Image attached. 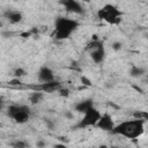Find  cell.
I'll return each instance as SVG.
<instances>
[{
  "label": "cell",
  "instance_id": "obj_1",
  "mask_svg": "<svg viewBox=\"0 0 148 148\" xmlns=\"http://www.w3.org/2000/svg\"><path fill=\"white\" fill-rule=\"evenodd\" d=\"M145 120L141 119H132V120H126L120 123L119 125L114 126L113 130L111 131L112 134H118L123 135L127 139H136L139 138L143 131H145Z\"/></svg>",
  "mask_w": 148,
  "mask_h": 148
},
{
  "label": "cell",
  "instance_id": "obj_2",
  "mask_svg": "<svg viewBox=\"0 0 148 148\" xmlns=\"http://www.w3.org/2000/svg\"><path fill=\"white\" fill-rule=\"evenodd\" d=\"M80 23L76 20L67 18V17H58L54 23L53 36L56 39H66L68 38L74 30L79 28Z\"/></svg>",
  "mask_w": 148,
  "mask_h": 148
},
{
  "label": "cell",
  "instance_id": "obj_3",
  "mask_svg": "<svg viewBox=\"0 0 148 148\" xmlns=\"http://www.w3.org/2000/svg\"><path fill=\"white\" fill-rule=\"evenodd\" d=\"M30 108L28 105H17V104H12L9 105L8 110H7V114L9 118L14 119L15 123L17 124H24L29 120L30 118Z\"/></svg>",
  "mask_w": 148,
  "mask_h": 148
},
{
  "label": "cell",
  "instance_id": "obj_4",
  "mask_svg": "<svg viewBox=\"0 0 148 148\" xmlns=\"http://www.w3.org/2000/svg\"><path fill=\"white\" fill-rule=\"evenodd\" d=\"M99 117H101V112L92 106L83 113L82 119L75 125V128H84L88 126H96Z\"/></svg>",
  "mask_w": 148,
  "mask_h": 148
},
{
  "label": "cell",
  "instance_id": "obj_5",
  "mask_svg": "<svg viewBox=\"0 0 148 148\" xmlns=\"http://www.w3.org/2000/svg\"><path fill=\"white\" fill-rule=\"evenodd\" d=\"M25 88L31 89L32 91H40V92H54L58 91L60 88H62L61 82L59 81H52V82H42V83H35V84H28L25 86Z\"/></svg>",
  "mask_w": 148,
  "mask_h": 148
},
{
  "label": "cell",
  "instance_id": "obj_6",
  "mask_svg": "<svg viewBox=\"0 0 148 148\" xmlns=\"http://www.w3.org/2000/svg\"><path fill=\"white\" fill-rule=\"evenodd\" d=\"M96 127L102 130V131H106V132H111L114 127V123H113V119L112 117L109 114V113H104V114H101L97 124H96Z\"/></svg>",
  "mask_w": 148,
  "mask_h": 148
},
{
  "label": "cell",
  "instance_id": "obj_7",
  "mask_svg": "<svg viewBox=\"0 0 148 148\" xmlns=\"http://www.w3.org/2000/svg\"><path fill=\"white\" fill-rule=\"evenodd\" d=\"M60 3L69 13H74V14H83L84 13L83 7L76 0H65V1H60Z\"/></svg>",
  "mask_w": 148,
  "mask_h": 148
},
{
  "label": "cell",
  "instance_id": "obj_8",
  "mask_svg": "<svg viewBox=\"0 0 148 148\" xmlns=\"http://www.w3.org/2000/svg\"><path fill=\"white\" fill-rule=\"evenodd\" d=\"M38 79L40 82H52L54 81L53 71L47 66H42L38 71Z\"/></svg>",
  "mask_w": 148,
  "mask_h": 148
},
{
  "label": "cell",
  "instance_id": "obj_9",
  "mask_svg": "<svg viewBox=\"0 0 148 148\" xmlns=\"http://www.w3.org/2000/svg\"><path fill=\"white\" fill-rule=\"evenodd\" d=\"M97 16L99 20H104L105 22H108L109 24H119L121 22V17H116V16H112L110 14H108L103 8L98 9L97 12Z\"/></svg>",
  "mask_w": 148,
  "mask_h": 148
},
{
  "label": "cell",
  "instance_id": "obj_10",
  "mask_svg": "<svg viewBox=\"0 0 148 148\" xmlns=\"http://www.w3.org/2000/svg\"><path fill=\"white\" fill-rule=\"evenodd\" d=\"M3 16H5L10 23H13V24H16V23H18V22L22 21V13L18 12V10H9V9H8V10L5 12Z\"/></svg>",
  "mask_w": 148,
  "mask_h": 148
},
{
  "label": "cell",
  "instance_id": "obj_11",
  "mask_svg": "<svg viewBox=\"0 0 148 148\" xmlns=\"http://www.w3.org/2000/svg\"><path fill=\"white\" fill-rule=\"evenodd\" d=\"M90 57H91V59H92V61L95 64L103 62V60L105 58V49H104V46H101V47L91 51L90 52Z\"/></svg>",
  "mask_w": 148,
  "mask_h": 148
},
{
  "label": "cell",
  "instance_id": "obj_12",
  "mask_svg": "<svg viewBox=\"0 0 148 148\" xmlns=\"http://www.w3.org/2000/svg\"><path fill=\"white\" fill-rule=\"evenodd\" d=\"M92 106H94L92 99L91 98H88V99H84V101H81V102L76 103L75 106H74V109H75V111H77L80 113H84L87 110H89Z\"/></svg>",
  "mask_w": 148,
  "mask_h": 148
},
{
  "label": "cell",
  "instance_id": "obj_13",
  "mask_svg": "<svg viewBox=\"0 0 148 148\" xmlns=\"http://www.w3.org/2000/svg\"><path fill=\"white\" fill-rule=\"evenodd\" d=\"M103 9H104L108 14H110V15H112V16H116V17H121V15H123V13H121L116 6H113V5H111V3H106V5L103 7Z\"/></svg>",
  "mask_w": 148,
  "mask_h": 148
},
{
  "label": "cell",
  "instance_id": "obj_14",
  "mask_svg": "<svg viewBox=\"0 0 148 148\" xmlns=\"http://www.w3.org/2000/svg\"><path fill=\"white\" fill-rule=\"evenodd\" d=\"M146 73V69L142 67H138V66H132L130 69V75L132 77H140Z\"/></svg>",
  "mask_w": 148,
  "mask_h": 148
},
{
  "label": "cell",
  "instance_id": "obj_15",
  "mask_svg": "<svg viewBox=\"0 0 148 148\" xmlns=\"http://www.w3.org/2000/svg\"><path fill=\"white\" fill-rule=\"evenodd\" d=\"M43 97H44L43 92H40V91H32L30 94V96H29V99H30L31 104H38V103H40Z\"/></svg>",
  "mask_w": 148,
  "mask_h": 148
},
{
  "label": "cell",
  "instance_id": "obj_16",
  "mask_svg": "<svg viewBox=\"0 0 148 148\" xmlns=\"http://www.w3.org/2000/svg\"><path fill=\"white\" fill-rule=\"evenodd\" d=\"M101 46H104V44H103V42L102 40H91L90 43H88L87 44V46H86V50L87 51H94V50H96V49H98V47H101Z\"/></svg>",
  "mask_w": 148,
  "mask_h": 148
},
{
  "label": "cell",
  "instance_id": "obj_17",
  "mask_svg": "<svg viewBox=\"0 0 148 148\" xmlns=\"http://www.w3.org/2000/svg\"><path fill=\"white\" fill-rule=\"evenodd\" d=\"M10 146L13 148H30V145L24 140H14L10 142Z\"/></svg>",
  "mask_w": 148,
  "mask_h": 148
},
{
  "label": "cell",
  "instance_id": "obj_18",
  "mask_svg": "<svg viewBox=\"0 0 148 148\" xmlns=\"http://www.w3.org/2000/svg\"><path fill=\"white\" fill-rule=\"evenodd\" d=\"M134 119H141V120H148V113L146 111H135L133 112Z\"/></svg>",
  "mask_w": 148,
  "mask_h": 148
},
{
  "label": "cell",
  "instance_id": "obj_19",
  "mask_svg": "<svg viewBox=\"0 0 148 148\" xmlns=\"http://www.w3.org/2000/svg\"><path fill=\"white\" fill-rule=\"evenodd\" d=\"M24 75H25V71H24L23 68H21V67L16 68L15 72H14V76H15L16 79H20V77H22V76H24Z\"/></svg>",
  "mask_w": 148,
  "mask_h": 148
},
{
  "label": "cell",
  "instance_id": "obj_20",
  "mask_svg": "<svg viewBox=\"0 0 148 148\" xmlns=\"http://www.w3.org/2000/svg\"><path fill=\"white\" fill-rule=\"evenodd\" d=\"M58 91H59V95L61 97H68L69 96V90L67 88H60Z\"/></svg>",
  "mask_w": 148,
  "mask_h": 148
},
{
  "label": "cell",
  "instance_id": "obj_21",
  "mask_svg": "<svg viewBox=\"0 0 148 148\" xmlns=\"http://www.w3.org/2000/svg\"><path fill=\"white\" fill-rule=\"evenodd\" d=\"M81 82H82V84L83 86H87V87H90L92 83H91V81L87 77V76H81Z\"/></svg>",
  "mask_w": 148,
  "mask_h": 148
},
{
  "label": "cell",
  "instance_id": "obj_22",
  "mask_svg": "<svg viewBox=\"0 0 148 148\" xmlns=\"http://www.w3.org/2000/svg\"><path fill=\"white\" fill-rule=\"evenodd\" d=\"M8 84H9V86H17V87H18V86H22V82H21L20 79H16V77H15V79L10 80V81L8 82Z\"/></svg>",
  "mask_w": 148,
  "mask_h": 148
},
{
  "label": "cell",
  "instance_id": "obj_23",
  "mask_svg": "<svg viewBox=\"0 0 148 148\" xmlns=\"http://www.w3.org/2000/svg\"><path fill=\"white\" fill-rule=\"evenodd\" d=\"M121 47H123V44H121L120 42H113V43H112V49H113L114 51H120Z\"/></svg>",
  "mask_w": 148,
  "mask_h": 148
},
{
  "label": "cell",
  "instance_id": "obj_24",
  "mask_svg": "<svg viewBox=\"0 0 148 148\" xmlns=\"http://www.w3.org/2000/svg\"><path fill=\"white\" fill-rule=\"evenodd\" d=\"M45 125H46V127L49 130H53L54 128V123L52 120H50V119H45Z\"/></svg>",
  "mask_w": 148,
  "mask_h": 148
},
{
  "label": "cell",
  "instance_id": "obj_25",
  "mask_svg": "<svg viewBox=\"0 0 148 148\" xmlns=\"http://www.w3.org/2000/svg\"><path fill=\"white\" fill-rule=\"evenodd\" d=\"M46 146V142L44 141V140H42V139H39L37 142H36V147L37 148H44Z\"/></svg>",
  "mask_w": 148,
  "mask_h": 148
},
{
  "label": "cell",
  "instance_id": "obj_26",
  "mask_svg": "<svg viewBox=\"0 0 148 148\" xmlns=\"http://www.w3.org/2000/svg\"><path fill=\"white\" fill-rule=\"evenodd\" d=\"M20 36H21V37H23V38H28V37H30V36H31V32H30V31H24V32H21V34H20Z\"/></svg>",
  "mask_w": 148,
  "mask_h": 148
},
{
  "label": "cell",
  "instance_id": "obj_27",
  "mask_svg": "<svg viewBox=\"0 0 148 148\" xmlns=\"http://www.w3.org/2000/svg\"><path fill=\"white\" fill-rule=\"evenodd\" d=\"M65 117L68 119H73V113L71 111H65Z\"/></svg>",
  "mask_w": 148,
  "mask_h": 148
},
{
  "label": "cell",
  "instance_id": "obj_28",
  "mask_svg": "<svg viewBox=\"0 0 148 148\" xmlns=\"http://www.w3.org/2000/svg\"><path fill=\"white\" fill-rule=\"evenodd\" d=\"M53 148H68V147L66 145H64V143H56L53 146Z\"/></svg>",
  "mask_w": 148,
  "mask_h": 148
},
{
  "label": "cell",
  "instance_id": "obj_29",
  "mask_svg": "<svg viewBox=\"0 0 148 148\" xmlns=\"http://www.w3.org/2000/svg\"><path fill=\"white\" fill-rule=\"evenodd\" d=\"M3 105H5V101H3V97L0 96V111L3 109Z\"/></svg>",
  "mask_w": 148,
  "mask_h": 148
},
{
  "label": "cell",
  "instance_id": "obj_30",
  "mask_svg": "<svg viewBox=\"0 0 148 148\" xmlns=\"http://www.w3.org/2000/svg\"><path fill=\"white\" fill-rule=\"evenodd\" d=\"M13 35H14V32H9V31L2 32V36H3V37H10V36H13Z\"/></svg>",
  "mask_w": 148,
  "mask_h": 148
},
{
  "label": "cell",
  "instance_id": "obj_31",
  "mask_svg": "<svg viewBox=\"0 0 148 148\" xmlns=\"http://www.w3.org/2000/svg\"><path fill=\"white\" fill-rule=\"evenodd\" d=\"M133 88H134V89H136V90H138L139 92H142V90H141V89H140L139 87H136V86H133Z\"/></svg>",
  "mask_w": 148,
  "mask_h": 148
},
{
  "label": "cell",
  "instance_id": "obj_32",
  "mask_svg": "<svg viewBox=\"0 0 148 148\" xmlns=\"http://www.w3.org/2000/svg\"><path fill=\"white\" fill-rule=\"evenodd\" d=\"M98 148H109V147H108L106 145H101V146H99Z\"/></svg>",
  "mask_w": 148,
  "mask_h": 148
},
{
  "label": "cell",
  "instance_id": "obj_33",
  "mask_svg": "<svg viewBox=\"0 0 148 148\" xmlns=\"http://www.w3.org/2000/svg\"><path fill=\"white\" fill-rule=\"evenodd\" d=\"M111 148H119V147H111Z\"/></svg>",
  "mask_w": 148,
  "mask_h": 148
}]
</instances>
